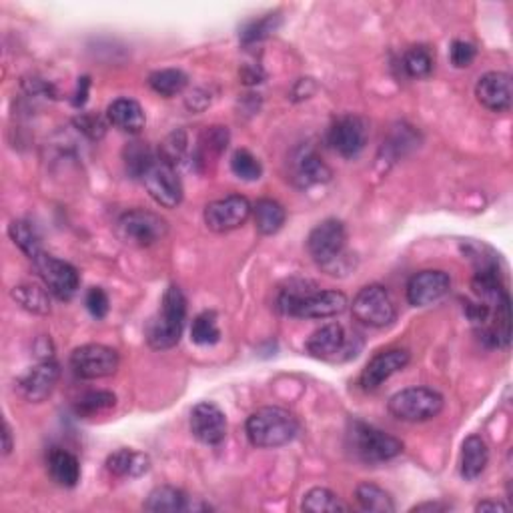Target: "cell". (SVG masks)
Masks as SVG:
<instances>
[{
	"label": "cell",
	"instance_id": "obj_1",
	"mask_svg": "<svg viewBox=\"0 0 513 513\" xmlns=\"http://www.w3.org/2000/svg\"><path fill=\"white\" fill-rule=\"evenodd\" d=\"M349 305L345 293L335 289L321 291L309 281H291L279 293L277 307L281 313L299 319H329L341 315Z\"/></svg>",
	"mask_w": 513,
	"mask_h": 513
},
{
	"label": "cell",
	"instance_id": "obj_2",
	"mask_svg": "<svg viewBox=\"0 0 513 513\" xmlns=\"http://www.w3.org/2000/svg\"><path fill=\"white\" fill-rule=\"evenodd\" d=\"M245 431L251 446L259 449H277L297 438L299 422L283 407H261L247 419Z\"/></svg>",
	"mask_w": 513,
	"mask_h": 513
},
{
	"label": "cell",
	"instance_id": "obj_3",
	"mask_svg": "<svg viewBox=\"0 0 513 513\" xmlns=\"http://www.w3.org/2000/svg\"><path fill=\"white\" fill-rule=\"evenodd\" d=\"M187 319V297L181 287L170 285L165 295H162L161 309L151 319L147 327V343L157 349V352H165V349H173L183 335Z\"/></svg>",
	"mask_w": 513,
	"mask_h": 513
},
{
	"label": "cell",
	"instance_id": "obj_4",
	"mask_svg": "<svg viewBox=\"0 0 513 513\" xmlns=\"http://www.w3.org/2000/svg\"><path fill=\"white\" fill-rule=\"evenodd\" d=\"M347 230L337 219H325L307 237V251L319 267L327 269L331 275H337L339 265L345 261Z\"/></svg>",
	"mask_w": 513,
	"mask_h": 513
},
{
	"label": "cell",
	"instance_id": "obj_5",
	"mask_svg": "<svg viewBox=\"0 0 513 513\" xmlns=\"http://www.w3.org/2000/svg\"><path fill=\"white\" fill-rule=\"evenodd\" d=\"M389 413L405 423H423L438 417L443 409V396L430 387H407L389 399Z\"/></svg>",
	"mask_w": 513,
	"mask_h": 513
},
{
	"label": "cell",
	"instance_id": "obj_6",
	"mask_svg": "<svg viewBox=\"0 0 513 513\" xmlns=\"http://www.w3.org/2000/svg\"><path fill=\"white\" fill-rule=\"evenodd\" d=\"M117 233L126 245L152 247L167 237L169 225L157 213L147 209H131L118 217Z\"/></svg>",
	"mask_w": 513,
	"mask_h": 513
},
{
	"label": "cell",
	"instance_id": "obj_7",
	"mask_svg": "<svg viewBox=\"0 0 513 513\" xmlns=\"http://www.w3.org/2000/svg\"><path fill=\"white\" fill-rule=\"evenodd\" d=\"M361 349V339L357 335H347L345 327L339 323L323 325L307 341V352L321 361H347L357 355Z\"/></svg>",
	"mask_w": 513,
	"mask_h": 513
},
{
	"label": "cell",
	"instance_id": "obj_8",
	"mask_svg": "<svg viewBox=\"0 0 513 513\" xmlns=\"http://www.w3.org/2000/svg\"><path fill=\"white\" fill-rule=\"evenodd\" d=\"M352 441L355 456L365 464H383V461H391L404 453V443L397 438L363 422L353 423Z\"/></svg>",
	"mask_w": 513,
	"mask_h": 513
},
{
	"label": "cell",
	"instance_id": "obj_9",
	"mask_svg": "<svg viewBox=\"0 0 513 513\" xmlns=\"http://www.w3.org/2000/svg\"><path fill=\"white\" fill-rule=\"evenodd\" d=\"M352 311L359 323L375 329L387 327L396 321L397 315L391 295L381 285H367L359 289V293L353 297Z\"/></svg>",
	"mask_w": 513,
	"mask_h": 513
},
{
	"label": "cell",
	"instance_id": "obj_10",
	"mask_svg": "<svg viewBox=\"0 0 513 513\" xmlns=\"http://www.w3.org/2000/svg\"><path fill=\"white\" fill-rule=\"evenodd\" d=\"M144 189L151 195V199L165 209H175L183 201V183L178 178L175 165L155 159L152 165L144 170L141 177Z\"/></svg>",
	"mask_w": 513,
	"mask_h": 513
},
{
	"label": "cell",
	"instance_id": "obj_11",
	"mask_svg": "<svg viewBox=\"0 0 513 513\" xmlns=\"http://www.w3.org/2000/svg\"><path fill=\"white\" fill-rule=\"evenodd\" d=\"M34 267H37L40 279L45 281L47 289L61 301H68L76 295L79 291L81 279L79 271H76L71 263H66L63 259H57V256L48 253H39L32 259Z\"/></svg>",
	"mask_w": 513,
	"mask_h": 513
},
{
	"label": "cell",
	"instance_id": "obj_12",
	"mask_svg": "<svg viewBox=\"0 0 513 513\" xmlns=\"http://www.w3.org/2000/svg\"><path fill=\"white\" fill-rule=\"evenodd\" d=\"M253 215V207L247 196L241 195H229L223 199L213 201L204 207V225L213 233H229L243 227L249 217Z\"/></svg>",
	"mask_w": 513,
	"mask_h": 513
},
{
	"label": "cell",
	"instance_id": "obj_13",
	"mask_svg": "<svg viewBox=\"0 0 513 513\" xmlns=\"http://www.w3.org/2000/svg\"><path fill=\"white\" fill-rule=\"evenodd\" d=\"M71 367L81 379L110 378L118 370V353L113 347L100 343L81 345L71 355Z\"/></svg>",
	"mask_w": 513,
	"mask_h": 513
},
{
	"label": "cell",
	"instance_id": "obj_14",
	"mask_svg": "<svg viewBox=\"0 0 513 513\" xmlns=\"http://www.w3.org/2000/svg\"><path fill=\"white\" fill-rule=\"evenodd\" d=\"M329 147L337 155L353 159L365 149L367 144V125L361 117L343 115L333 121L327 131Z\"/></svg>",
	"mask_w": 513,
	"mask_h": 513
},
{
	"label": "cell",
	"instance_id": "obj_15",
	"mask_svg": "<svg viewBox=\"0 0 513 513\" xmlns=\"http://www.w3.org/2000/svg\"><path fill=\"white\" fill-rule=\"evenodd\" d=\"M451 277L446 271L427 269L419 271L407 283V301L413 307H430L439 303L449 293Z\"/></svg>",
	"mask_w": 513,
	"mask_h": 513
},
{
	"label": "cell",
	"instance_id": "obj_16",
	"mask_svg": "<svg viewBox=\"0 0 513 513\" xmlns=\"http://www.w3.org/2000/svg\"><path fill=\"white\" fill-rule=\"evenodd\" d=\"M409 359L412 357H409V352H405V349H387V352L373 355L361 375H359V385H361L363 391L379 389L393 375L405 370Z\"/></svg>",
	"mask_w": 513,
	"mask_h": 513
},
{
	"label": "cell",
	"instance_id": "obj_17",
	"mask_svg": "<svg viewBox=\"0 0 513 513\" xmlns=\"http://www.w3.org/2000/svg\"><path fill=\"white\" fill-rule=\"evenodd\" d=\"M191 431L204 446H219L227 438V415L219 405L203 401L191 412Z\"/></svg>",
	"mask_w": 513,
	"mask_h": 513
},
{
	"label": "cell",
	"instance_id": "obj_18",
	"mask_svg": "<svg viewBox=\"0 0 513 513\" xmlns=\"http://www.w3.org/2000/svg\"><path fill=\"white\" fill-rule=\"evenodd\" d=\"M475 97L480 105L491 113H508L513 100L511 76L508 73L493 71L480 76L475 84Z\"/></svg>",
	"mask_w": 513,
	"mask_h": 513
},
{
	"label": "cell",
	"instance_id": "obj_19",
	"mask_svg": "<svg viewBox=\"0 0 513 513\" xmlns=\"http://www.w3.org/2000/svg\"><path fill=\"white\" fill-rule=\"evenodd\" d=\"M58 378H61V367H58V363L53 361V359H48V361L34 365L32 370L22 375L19 381V389L24 399L40 404V401H45L50 393H53Z\"/></svg>",
	"mask_w": 513,
	"mask_h": 513
},
{
	"label": "cell",
	"instance_id": "obj_20",
	"mask_svg": "<svg viewBox=\"0 0 513 513\" xmlns=\"http://www.w3.org/2000/svg\"><path fill=\"white\" fill-rule=\"evenodd\" d=\"M109 123L117 126L118 131L136 135L144 128L147 117H144L143 107L135 99H117L107 109Z\"/></svg>",
	"mask_w": 513,
	"mask_h": 513
},
{
	"label": "cell",
	"instance_id": "obj_21",
	"mask_svg": "<svg viewBox=\"0 0 513 513\" xmlns=\"http://www.w3.org/2000/svg\"><path fill=\"white\" fill-rule=\"evenodd\" d=\"M293 178L299 187H313L319 183H327L331 178V169L313 149H301L295 157Z\"/></svg>",
	"mask_w": 513,
	"mask_h": 513
},
{
	"label": "cell",
	"instance_id": "obj_22",
	"mask_svg": "<svg viewBox=\"0 0 513 513\" xmlns=\"http://www.w3.org/2000/svg\"><path fill=\"white\" fill-rule=\"evenodd\" d=\"M487 464H490V449L487 443L480 438V435H469L461 448V475L467 482H474L480 477Z\"/></svg>",
	"mask_w": 513,
	"mask_h": 513
},
{
	"label": "cell",
	"instance_id": "obj_23",
	"mask_svg": "<svg viewBox=\"0 0 513 513\" xmlns=\"http://www.w3.org/2000/svg\"><path fill=\"white\" fill-rule=\"evenodd\" d=\"M151 467V459L144 453L133 449H118L107 459V469L117 477H141Z\"/></svg>",
	"mask_w": 513,
	"mask_h": 513
},
{
	"label": "cell",
	"instance_id": "obj_24",
	"mask_svg": "<svg viewBox=\"0 0 513 513\" xmlns=\"http://www.w3.org/2000/svg\"><path fill=\"white\" fill-rule=\"evenodd\" d=\"M253 219H255L256 230H259V233L265 237H271L283 229L287 213L283 209V204L277 201L259 199L253 207Z\"/></svg>",
	"mask_w": 513,
	"mask_h": 513
},
{
	"label": "cell",
	"instance_id": "obj_25",
	"mask_svg": "<svg viewBox=\"0 0 513 513\" xmlns=\"http://www.w3.org/2000/svg\"><path fill=\"white\" fill-rule=\"evenodd\" d=\"M48 472L63 487H74L81 482V465L71 451L53 449L48 456Z\"/></svg>",
	"mask_w": 513,
	"mask_h": 513
},
{
	"label": "cell",
	"instance_id": "obj_26",
	"mask_svg": "<svg viewBox=\"0 0 513 513\" xmlns=\"http://www.w3.org/2000/svg\"><path fill=\"white\" fill-rule=\"evenodd\" d=\"M189 508L187 503V495L177 490L173 485H159L149 493L147 501H144V509L155 513H177L185 511Z\"/></svg>",
	"mask_w": 513,
	"mask_h": 513
},
{
	"label": "cell",
	"instance_id": "obj_27",
	"mask_svg": "<svg viewBox=\"0 0 513 513\" xmlns=\"http://www.w3.org/2000/svg\"><path fill=\"white\" fill-rule=\"evenodd\" d=\"M355 500L361 509L373 511V513H393L396 511V503H393L391 495L383 490V487L375 483H359L355 490Z\"/></svg>",
	"mask_w": 513,
	"mask_h": 513
},
{
	"label": "cell",
	"instance_id": "obj_28",
	"mask_svg": "<svg viewBox=\"0 0 513 513\" xmlns=\"http://www.w3.org/2000/svg\"><path fill=\"white\" fill-rule=\"evenodd\" d=\"M301 509L311 513H337V511H349V506L341 501L335 491L327 490V487H313V490L305 493Z\"/></svg>",
	"mask_w": 513,
	"mask_h": 513
},
{
	"label": "cell",
	"instance_id": "obj_29",
	"mask_svg": "<svg viewBox=\"0 0 513 513\" xmlns=\"http://www.w3.org/2000/svg\"><path fill=\"white\" fill-rule=\"evenodd\" d=\"M187 83H189V79H187V74L178 71V68H162V71H155L149 76V87L165 99L181 95Z\"/></svg>",
	"mask_w": 513,
	"mask_h": 513
},
{
	"label": "cell",
	"instance_id": "obj_30",
	"mask_svg": "<svg viewBox=\"0 0 513 513\" xmlns=\"http://www.w3.org/2000/svg\"><path fill=\"white\" fill-rule=\"evenodd\" d=\"M8 235L14 241V245L29 256V259H34L39 253H42V241L37 227L29 221H13L11 227H8Z\"/></svg>",
	"mask_w": 513,
	"mask_h": 513
},
{
	"label": "cell",
	"instance_id": "obj_31",
	"mask_svg": "<svg viewBox=\"0 0 513 513\" xmlns=\"http://www.w3.org/2000/svg\"><path fill=\"white\" fill-rule=\"evenodd\" d=\"M13 299L16 303H21L24 309L32 311L37 315H47L50 311V301H48V293L39 285H30L24 283L13 289Z\"/></svg>",
	"mask_w": 513,
	"mask_h": 513
},
{
	"label": "cell",
	"instance_id": "obj_32",
	"mask_svg": "<svg viewBox=\"0 0 513 513\" xmlns=\"http://www.w3.org/2000/svg\"><path fill=\"white\" fill-rule=\"evenodd\" d=\"M117 405L115 393L110 391H91L76 401L74 412L81 417H95L100 413L110 412Z\"/></svg>",
	"mask_w": 513,
	"mask_h": 513
},
{
	"label": "cell",
	"instance_id": "obj_33",
	"mask_svg": "<svg viewBox=\"0 0 513 513\" xmlns=\"http://www.w3.org/2000/svg\"><path fill=\"white\" fill-rule=\"evenodd\" d=\"M191 339L196 345H215L221 339V331L217 325L215 313L204 311L201 315H196L191 327Z\"/></svg>",
	"mask_w": 513,
	"mask_h": 513
},
{
	"label": "cell",
	"instance_id": "obj_34",
	"mask_svg": "<svg viewBox=\"0 0 513 513\" xmlns=\"http://www.w3.org/2000/svg\"><path fill=\"white\" fill-rule=\"evenodd\" d=\"M404 71L412 79H425L433 71V55L430 48L413 47L404 55Z\"/></svg>",
	"mask_w": 513,
	"mask_h": 513
},
{
	"label": "cell",
	"instance_id": "obj_35",
	"mask_svg": "<svg viewBox=\"0 0 513 513\" xmlns=\"http://www.w3.org/2000/svg\"><path fill=\"white\" fill-rule=\"evenodd\" d=\"M230 170H233L239 178H243V181H259L263 175L259 159L247 149L235 151L233 159H230Z\"/></svg>",
	"mask_w": 513,
	"mask_h": 513
},
{
	"label": "cell",
	"instance_id": "obj_36",
	"mask_svg": "<svg viewBox=\"0 0 513 513\" xmlns=\"http://www.w3.org/2000/svg\"><path fill=\"white\" fill-rule=\"evenodd\" d=\"M125 161H126V170L135 177H143L144 170H147L155 157H152L151 149L144 143H131L125 149Z\"/></svg>",
	"mask_w": 513,
	"mask_h": 513
},
{
	"label": "cell",
	"instance_id": "obj_37",
	"mask_svg": "<svg viewBox=\"0 0 513 513\" xmlns=\"http://www.w3.org/2000/svg\"><path fill=\"white\" fill-rule=\"evenodd\" d=\"M279 27V16L277 14H267L263 19H256L247 22L241 30V40L243 45H253V42H259L263 39H267L271 32H275Z\"/></svg>",
	"mask_w": 513,
	"mask_h": 513
},
{
	"label": "cell",
	"instance_id": "obj_38",
	"mask_svg": "<svg viewBox=\"0 0 513 513\" xmlns=\"http://www.w3.org/2000/svg\"><path fill=\"white\" fill-rule=\"evenodd\" d=\"M475 55H477V48L472 45V42H465V40H456L449 50L451 63L457 68H467L475 61Z\"/></svg>",
	"mask_w": 513,
	"mask_h": 513
},
{
	"label": "cell",
	"instance_id": "obj_39",
	"mask_svg": "<svg viewBox=\"0 0 513 513\" xmlns=\"http://www.w3.org/2000/svg\"><path fill=\"white\" fill-rule=\"evenodd\" d=\"M84 305H87L89 313L95 319H105L107 317V313H109V297H107V293L100 287H92L89 291L87 299H84Z\"/></svg>",
	"mask_w": 513,
	"mask_h": 513
},
{
	"label": "cell",
	"instance_id": "obj_40",
	"mask_svg": "<svg viewBox=\"0 0 513 513\" xmlns=\"http://www.w3.org/2000/svg\"><path fill=\"white\" fill-rule=\"evenodd\" d=\"M76 126H79V131L91 136V139H100V136L105 135V123H102V118L99 115L92 113H84L76 118Z\"/></svg>",
	"mask_w": 513,
	"mask_h": 513
},
{
	"label": "cell",
	"instance_id": "obj_41",
	"mask_svg": "<svg viewBox=\"0 0 513 513\" xmlns=\"http://www.w3.org/2000/svg\"><path fill=\"white\" fill-rule=\"evenodd\" d=\"M89 87H91V81L87 79V76H83V79H79V87H76V99H74V107H83L84 105V100H87V95H89Z\"/></svg>",
	"mask_w": 513,
	"mask_h": 513
},
{
	"label": "cell",
	"instance_id": "obj_42",
	"mask_svg": "<svg viewBox=\"0 0 513 513\" xmlns=\"http://www.w3.org/2000/svg\"><path fill=\"white\" fill-rule=\"evenodd\" d=\"M477 511H508L509 508L503 506L501 501H495V500H485L482 503H477Z\"/></svg>",
	"mask_w": 513,
	"mask_h": 513
},
{
	"label": "cell",
	"instance_id": "obj_43",
	"mask_svg": "<svg viewBox=\"0 0 513 513\" xmlns=\"http://www.w3.org/2000/svg\"><path fill=\"white\" fill-rule=\"evenodd\" d=\"M3 439H4V456H8V453L13 451V431H11V427H8V423H4V433H3Z\"/></svg>",
	"mask_w": 513,
	"mask_h": 513
},
{
	"label": "cell",
	"instance_id": "obj_44",
	"mask_svg": "<svg viewBox=\"0 0 513 513\" xmlns=\"http://www.w3.org/2000/svg\"><path fill=\"white\" fill-rule=\"evenodd\" d=\"M438 509H448V506H443V503H422V506L413 508V511H438Z\"/></svg>",
	"mask_w": 513,
	"mask_h": 513
}]
</instances>
